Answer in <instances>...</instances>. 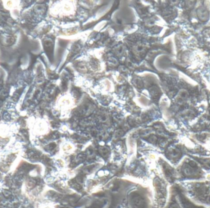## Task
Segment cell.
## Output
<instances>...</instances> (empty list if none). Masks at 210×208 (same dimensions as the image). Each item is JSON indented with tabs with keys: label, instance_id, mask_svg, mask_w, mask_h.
I'll return each instance as SVG.
<instances>
[{
	"label": "cell",
	"instance_id": "1",
	"mask_svg": "<svg viewBox=\"0 0 210 208\" xmlns=\"http://www.w3.org/2000/svg\"><path fill=\"white\" fill-rule=\"evenodd\" d=\"M133 208H145V202L144 199L139 195H135L131 199Z\"/></svg>",
	"mask_w": 210,
	"mask_h": 208
},
{
	"label": "cell",
	"instance_id": "2",
	"mask_svg": "<svg viewBox=\"0 0 210 208\" xmlns=\"http://www.w3.org/2000/svg\"><path fill=\"white\" fill-rule=\"evenodd\" d=\"M184 174L187 176H193L196 174V170L194 167H192L189 165H185L183 168Z\"/></svg>",
	"mask_w": 210,
	"mask_h": 208
},
{
	"label": "cell",
	"instance_id": "3",
	"mask_svg": "<svg viewBox=\"0 0 210 208\" xmlns=\"http://www.w3.org/2000/svg\"><path fill=\"white\" fill-rule=\"evenodd\" d=\"M169 208H180L179 205L176 203H172L170 206V207Z\"/></svg>",
	"mask_w": 210,
	"mask_h": 208
}]
</instances>
